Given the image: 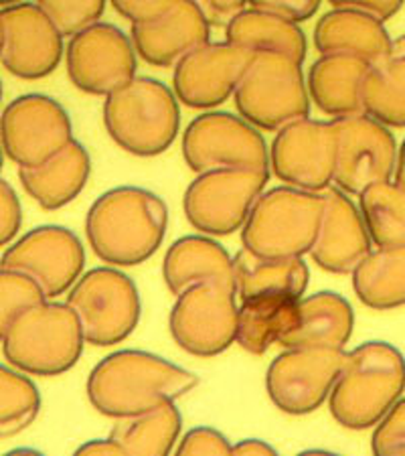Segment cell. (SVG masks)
I'll return each instance as SVG.
<instances>
[{"mask_svg": "<svg viewBox=\"0 0 405 456\" xmlns=\"http://www.w3.org/2000/svg\"><path fill=\"white\" fill-rule=\"evenodd\" d=\"M198 386V375L149 351L122 349L101 359L87 378V400L106 418L142 414L176 402Z\"/></svg>", "mask_w": 405, "mask_h": 456, "instance_id": "cell-1", "label": "cell"}, {"mask_svg": "<svg viewBox=\"0 0 405 456\" xmlns=\"http://www.w3.org/2000/svg\"><path fill=\"white\" fill-rule=\"evenodd\" d=\"M168 230V208L154 191L114 187L92 203L85 238L92 252L109 266H140L157 254Z\"/></svg>", "mask_w": 405, "mask_h": 456, "instance_id": "cell-2", "label": "cell"}, {"mask_svg": "<svg viewBox=\"0 0 405 456\" xmlns=\"http://www.w3.org/2000/svg\"><path fill=\"white\" fill-rule=\"evenodd\" d=\"M405 392V357L385 341H367L347 353L330 392V416L347 430L375 428Z\"/></svg>", "mask_w": 405, "mask_h": 456, "instance_id": "cell-3", "label": "cell"}, {"mask_svg": "<svg viewBox=\"0 0 405 456\" xmlns=\"http://www.w3.org/2000/svg\"><path fill=\"white\" fill-rule=\"evenodd\" d=\"M104 126L122 151L150 159L171 149L181 132V108L174 90L140 76L106 95Z\"/></svg>", "mask_w": 405, "mask_h": 456, "instance_id": "cell-4", "label": "cell"}, {"mask_svg": "<svg viewBox=\"0 0 405 456\" xmlns=\"http://www.w3.org/2000/svg\"><path fill=\"white\" fill-rule=\"evenodd\" d=\"M3 353L17 370L57 378L69 371L84 353V329L73 308L65 303H41L20 313L0 330Z\"/></svg>", "mask_w": 405, "mask_h": 456, "instance_id": "cell-5", "label": "cell"}, {"mask_svg": "<svg viewBox=\"0 0 405 456\" xmlns=\"http://www.w3.org/2000/svg\"><path fill=\"white\" fill-rule=\"evenodd\" d=\"M322 213V193L290 185L263 191L241 227V246L266 257L311 254Z\"/></svg>", "mask_w": 405, "mask_h": 456, "instance_id": "cell-6", "label": "cell"}, {"mask_svg": "<svg viewBox=\"0 0 405 456\" xmlns=\"http://www.w3.org/2000/svg\"><path fill=\"white\" fill-rule=\"evenodd\" d=\"M233 102L239 116L266 132H278L311 116V94L302 63L278 51L254 53Z\"/></svg>", "mask_w": 405, "mask_h": 456, "instance_id": "cell-7", "label": "cell"}, {"mask_svg": "<svg viewBox=\"0 0 405 456\" xmlns=\"http://www.w3.org/2000/svg\"><path fill=\"white\" fill-rule=\"evenodd\" d=\"M68 305L76 311L85 343L112 347L134 333L142 314L138 286L116 268H93L73 284Z\"/></svg>", "mask_w": 405, "mask_h": 456, "instance_id": "cell-8", "label": "cell"}, {"mask_svg": "<svg viewBox=\"0 0 405 456\" xmlns=\"http://www.w3.org/2000/svg\"><path fill=\"white\" fill-rule=\"evenodd\" d=\"M182 159L190 171L201 175L223 168L268 171L270 149L260 128L243 116L230 112H203L182 132Z\"/></svg>", "mask_w": 405, "mask_h": 456, "instance_id": "cell-9", "label": "cell"}, {"mask_svg": "<svg viewBox=\"0 0 405 456\" xmlns=\"http://www.w3.org/2000/svg\"><path fill=\"white\" fill-rule=\"evenodd\" d=\"M268 181V171L254 168H223L197 175L182 197L187 222L205 235H231L246 224Z\"/></svg>", "mask_w": 405, "mask_h": 456, "instance_id": "cell-10", "label": "cell"}, {"mask_svg": "<svg viewBox=\"0 0 405 456\" xmlns=\"http://www.w3.org/2000/svg\"><path fill=\"white\" fill-rule=\"evenodd\" d=\"M73 141L68 110L45 94L19 95L0 118L3 152L19 168L43 165Z\"/></svg>", "mask_w": 405, "mask_h": 456, "instance_id": "cell-11", "label": "cell"}, {"mask_svg": "<svg viewBox=\"0 0 405 456\" xmlns=\"http://www.w3.org/2000/svg\"><path fill=\"white\" fill-rule=\"evenodd\" d=\"M347 351L335 347L284 349L266 371V392L284 414L304 416L330 398Z\"/></svg>", "mask_w": 405, "mask_h": 456, "instance_id": "cell-12", "label": "cell"}, {"mask_svg": "<svg viewBox=\"0 0 405 456\" xmlns=\"http://www.w3.org/2000/svg\"><path fill=\"white\" fill-rule=\"evenodd\" d=\"M233 289L198 284L176 297L168 314V330L182 351L195 357H215L238 339L239 306Z\"/></svg>", "mask_w": 405, "mask_h": 456, "instance_id": "cell-13", "label": "cell"}, {"mask_svg": "<svg viewBox=\"0 0 405 456\" xmlns=\"http://www.w3.org/2000/svg\"><path fill=\"white\" fill-rule=\"evenodd\" d=\"M338 136L335 187L359 197L375 183L393 181L400 146L389 126L369 114L333 118Z\"/></svg>", "mask_w": 405, "mask_h": 456, "instance_id": "cell-14", "label": "cell"}, {"mask_svg": "<svg viewBox=\"0 0 405 456\" xmlns=\"http://www.w3.org/2000/svg\"><path fill=\"white\" fill-rule=\"evenodd\" d=\"M71 84L90 95H109L136 77L138 53L130 37L112 23H95L65 47Z\"/></svg>", "mask_w": 405, "mask_h": 456, "instance_id": "cell-15", "label": "cell"}, {"mask_svg": "<svg viewBox=\"0 0 405 456\" xmlns=\"http://www.w3.org/2000/svg\"><path fill=\"white\" fill-rule=\"evenodd\" d=\"M338 136L333 122L302 118L278 130L270 144V168L284 185L327 191L335 181Z\"/></svg>", "mask_w": 405, "mask_h": 456, "instance_id": "cell-16", "label": "cell"}, {"mask_svg": "<svg viewBox=\"0 0 405 456\" xmlns=\"http://www.w3.org/2000/svg\"><path fill=\"white\" fill-rule=\"evenodd\" d=\"M65 57L63 35L36 3L3 6L0 61L11 76L27 82L49 77Z\"/></svg>", "mask_w": 405, "mask_h": 456, "instance_id": "cell-17", "label": "cell"}, {"mask_svg": "<svg viewBox=\"0 0 405 456\" xmlns=\"http://www.w3.org/2000/svg\"><path fill=\"white\" fill-rule=\"evenodd\" d=\"M0 266L31 276L41 284L47 298H57L81 278L85 249L68 227L39 225L6 246Z\"/></svg>", "mask_w": 405, "mask_h": 456, "instance_id": "cell-18", "label": "cell"}, {"mask_svg": "<svg viewBox=\"0 0 405 456\" xmlns=\"http://www.w3.org/2000/svg\"><path fill=\"white\" fill-rule=\"evenodd\" d=\"M252 57V51L230 41H209L174 65L173 90L176 98L193 110H213L225 104L238 90Z\"/></svg>", "mask_w": 405, "mask_h": 456, "instance_id": "cell-19", "label": "cell"}, {"mask_svg": "<svg viewBox=\"0 0 405 456\" xmlns=\"http://www.w3.org/2000/svg\"><path fill=\"white\" fill-rule=\"evenodd\" d=\"M322 197V224L311 257L328 274H352L373 246L365 217L351 195L338 187H328Z\"/></svg>", "mask_w": 405, "mask_h": 456, "instance_id": "cell-20", "label": "cell"}, {"mask_svg": "<svg viewBox=\"0 0 405 456\" xmlns=\"http://www.w3.org/2000/svg\"><path fill=\"white\" fill-rule=\"evenodd\" d=\"M130 39L138 57L152 68H174L211 41V25L193 0H176L157 19L132 23Z\"/></svg>", "mask_w": 405, "mask_h": 456, "instance_id": "cell-21", "label": "cell"}, {"mask_svg": "<svg viewBox=\"0 0 405 456\" xmlns=\"http://www.w3.org/2000/svg\"><path fill=\"white\" fill-rule=\"evenodd\" d=\"M314 47L320 55H352L377 65L392 57L393 39L373 14L333 9L314 27Z\"/></svg>", "mask_w": 405, "mask_h": 456, "instance_id": "cell-22", "label": "cell"}, {"mask_svg": "<svg viewBox=\"0 0 405 456\" xmlns=\"http://www.w3.org/2000/svg\"><path fill=\"white\" fill-rule=\"evenodd\" d=\"M162 278L174 297L198 284H223L235 290V270L230 252L209 235H182L166 249ZM238 292V290H235Z\"/></svg>", "mask_w": 405, "mask_h": 456, "instance_id": "cell-23", "label": "cell"}, {"mask_svg": "<svg viewBox=\"0 0 405 456\" xmlns=\"http://www.w3.org/2000/svg\"><path fill=\"white\" fill-rule=\"evenodd\" d=\"M355 329V311L338 292L320 290L298 300L296 319L279 337L278 345L294 347H335L344 349Z\"/></svg>", "mask_w": 405, "mask_h": 456, "instance_id": "cell-24", "label": "cell"}, {"mask_svg": "<svg viewBox=\"0 0 405 456\" xmlns=\"http://www.w3.org/2000/svg\"><path fill=\"white\" fill-rule=\"evenodd\" d=\"M92 175V159L85 146L73 141L61 152L33 168H19L25 193L45 211H57L77 200Z\"/></svg>", "mask_w": 405, "mask_h": 456, "instance_id": "cell-25", "label": "cell"}, {"mask_svg": "<svg viewBox=\"0 0 405 456\" xmlns=\"http://www.w3.org/2000/svg\"><path fill=\"white\" fill-rule=\"evenodd\" d=\"M233 270L241 303L260 297L302 298L311 284V270L302 257H266L241 248L233 256Z\"/></svg>", "mask_w": 405, "mask_h": 456, "instance_id": "cell-26", "label": "cell"}, {"mask_svg": "<svg viewBox=\"0 0 405 456\" xmlns=\"http://www.w3.org/2000/svg\"><path fill=\"white\" fill-rule=\"evenodd\" d=\"M371 65L352 55H320L308 71V94L327 116L365 114L363 79Z\"/></svg>", "mask_w": 405, "mask_h": 456, "instance_id": "cell-27", "label": "cell"}, {"mask_svg": "<svg viewBox=\"0 0 405 456\" xmlns=\"http://www.w3.org/2000/svg\"><path fill=\"white\" fill-rule=\"evenodd\" d=\"M225 41L243 47L252 53L260 51H278L298 63H304L308 41L298 23L278 14L246 9L225 27Z\"/></svg>", "mask_w": 405, "mask_h": 456, "instance_id": "cell-28", "label": "cell"}, {"mask_svg": "<svg viewBox=\"0 0 405 456\" xmlns=\"http://www.w3.org/2000/svg\"><path fill=\"white\" fill-rule=\"evenodd\" d=\"M182 430V416L174 402H165L142 414L117 418L109 438L126 456H165L174 451Z\"/></svg>", "mask_w": 405, "mask_h": 456, "instance_id": "cell-29", "label": "cell"}, {"mask_svg": "<svg viewBox=\"0 0 405 456\" xmlns=\"http://www.w3.org/2000/svg\"><path fill=\"white\" fill-rule=\"evenodd\" d=\"M357 298L373 311L405 306V246L379 248L352 272Z\"/></svg>", "mask_w": 405, "mask_h": 456, "instance_id": "cell-30", "label": "cell"}, {"mask_svg": "<svg viewBox=\"0 0 405 456\" xmlns=\"http://www.w3.org/2000/svg\"><path fill=\"white\" fill-rule=\"evenodd\" d=\"M298 300L300 298L286 297L243 300L239 306L235 343L252 355H263L292 327L294 319H296Z\"/></svg>", "mask_w": 405, "mask_h": 456, "instance_id": "cell-31", "label": "cell"}, {"mask_svg": "<svg viewBox=\"0 0 405 456\" xmlns=\"http://www.w3.org/2000/svg\"><path fill=\"white\" fill-rule=\"evenodd\" d=\"M360 95L365 114L389 128H405V55L371 65Z\"/></svg>", "mask_w": 405, "mask_h": 456, "instance_id": "cell-32", "label": "cell"}, {"mask_svg": "<svg viewBox=\"0 0 405 456\" xmlns=\"http://www.w3.org/2000/svg\"><path fill=\"white\" fill-rule=\"evenodd\" d=\"M367 230L377 248L405 246V191L395 181L375 183L359 195Z\"/></svg>", "mask_w": 405, "mask_h": 456, "instance_id": "cell-33", "label": "cell"}, {"mask_svg": "<svg viewBox=\"0 0 405 456\" xmlns=\"http://www.w3.org/2000/svg\"><path fill=\"white\" fill-rule=\"evenodd\" d=\"M39 411L41 394L25 371L0 367V436H17L35 422Z\"/></svg>", "mask_w": 405, "mask_h": 456, "instance_id": "cell-34", "label": "cell"}, {"mask_svg": "<svg viewBox=\"0 0 405 456\" xmlns=\"http://www.w3.org/2000/svg\"><path fill=\"white\" fill-rule=\"evenodd\" d=\"M47 300L45 290L31 276L17 270L0 272V330H4L20 313Z\"/></svg>", "mask_w": 405, "mask_h": 456, "instance_id": "cell-35", "label": "cell"}, {"mask_svg": "<svg viewBox=\"0 0 405 456\" xmlns=\"http://www.w3.org/2000/svg\"><path fill=\"white\" fill-rule=\"evenodd\" d=\"M63 37H71L100 23L106 0H36Z\"/></svg>", "mask_w": 405, "mask_h": 456, "instance_id": "cell-36", "label": "cell"}, {"mask_svg": "<svg viewBox=\"0 0 405 456\" xmlns=\"http://www.w3.org/2000/svg\"><path fill=\"white\" fill-rule=\"evenodd\" d=\"M371 451L377 456H405V398L375 426Z\"/></svg>", "mask_w": 405, "mask_h": 456, "instance_id": "cell-37", "label": "cell"}, {"mask_svg": "<svg viewBox=\"0 0 405 456\" xmlns=\"http://www.w3.org/2000/svg\"><path fill=\"white\" fill-rule=\"evenodd\" d=\"M179 456L185 454H213V456H227L233 454V444L223 432L209 426H198V428L189 430L185 436L179 440V446L174 448Z\"/></svg>", "mask_w": 405, "mask_h": 456, "instance_id": "cell-38", "label": "cell"}, {"mask_svg": "<svg viewBox=\"0 0 405 456\" xmlns=\"http://www.w3.org/2000/svg\"><path fill=\"white\" fill-rule=\"evenodd\" d=\"M23 225V208L9 181H0V244L11 246Z\"/></svg>", "mask_w": 405, "mask_h": 456, "instance_id": "cell-39", "label": "cell"}, {"mask_svg": "<svg viewBox=\"0 0 405 456\" xmlns=\"http://www.w3.org/2000/svg\"><path fill=\"white\" fill-rule=\"evenodd\" d=\"M320 3L322 0H249V6L255 11L290 19L300 25L314 17L316 11L320 9Z\"/></svg>", "mask_w": 405, "mask_h": 456, "instance_id": "cell-40", "label": "cell"}, {"mask_svg": "<svg viewBox=\"0 0 405 456\" xmlns=\"http://www.w3.org/2000/svg\"><path fill=\"white\" fill-rule=\"evenodd\" d=\"M176 0H109L114 11L130 23H144L171 9Z\"/></svg>", "mask_w": 405, "mask_h": 456, "instance_id": "cell-41", "label": "cell"}, {"mask_svg": "<svg viewBox=\"0 0 405 456\" xmlns=\"http://www.w3.org/2000/svg\"><path fill=\"white\" fill-rule=\"evenodd\" d=\"M211 27H227L239 12L246 11L249 0H193Z\"/></svg>", "mask_w": 405, "mask_h": 456, "instance_id": "cell-42", "label": "cell"}, {"mask_svg": "<svg viewBox=\"0 0 405 456\" xmlns=\"http://www.w3.org/2000/svg\"><path fill=\"white\" fill-rule=\"evenodd\" d=\"M333 9H347V11H360L367 14H373L385 23L397 12L401 11L405 0H328Z\"/></svg>", "mask_w": 405, "mask_h": 456, "instance_id": "cell-43", "label": "cell"}, {"mask_svg": "<svg viewBox=\"0 0 405 456\" xmlns=\"http://www.w3.org/2000/svg\"><path fill=\"white\" fill-rule=\"evenodd\" d=\"M76 454H106V456H126L124 448L112 438H95L81 444Z\"/></svg>", "mask_w": 405, "mask_h": 456, "instance_id": "cell-44", "label": "cell"}, {"mask_svg": "<svg viewBox=\"0 0 405 456\" xmlns=\"http://www.w3.org/2000/svg\"><path fill=\"white\" fill-rule=\"evenodd\" d=\"M233 454H241V456H266V454H271V456H276L278 451L262 438H243V440H239L238 444H233Z\"/></svg>", "mask_w": 405, "mask_h": 456, "instance_id": "cell-45", "label": "cell"}, {"mask_svg": "<svg viewBox=\"0 0 405 456\" xmlns=\"http://www.w3.org/2000/svg\"><path fill=\"white\" fill-rule=\"evenodd\" d=\"M393 181L405 191V138L400 144V154H397V167H395Z\"/></svg>", "mask_w": 405, "mask_h": 456, "instance_id": "cell-46", "label": "cell"}, {"mask_svg": "<svg viewBox=\"0 0 405 456\" xmlns=\"http://www.w3.org/2000/svg\"><path fill=\"white\" fill-rule=\"evenodd\" d=\"M392 55H405V35L393 39V53Z\"/></svg>", "mask_w": 405, "mask_h": 456, "instance_id": "cell-47", "label": "cell"}, {"mask_svg": "<svg viewBox=\"0 0 405 456\" xmlns=\"http://www.w3.org/2000/svg\"><path fill=\"white\" fill-rule=\"evenodd\" d=\"M17 3H23V0H0V4H3V6H11V4H17Z\"/></svg>", "mask_w": 405, "mask_h": 456, "instance_id": "cell-48", "label": "cell"}]
</instances>
